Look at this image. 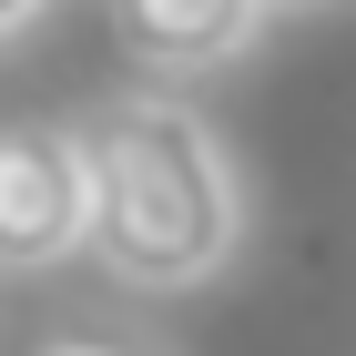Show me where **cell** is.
Instances as JSON below:
<instances>
[{
    "label": "cell",
    "instance_id": "obj_3",
    "mask_svg": "<svg viewBox=\"0 0 356 356\" xmlns=\"http://www.w3.org/2000/svg\"><path fill=\"white\" fill-rule=\"evenodd\" d=\"M265 10L275 0H112V41L153 82H204V72L254 51Z\"/></svg>",
    "mask_w": 356,
    "mask_h": 356
},
{
    "label": "cell",
    "instance_id": "obj_4",
    "mask_svg": "<svg viewBox=\"0 0 356 356\" xmlns=\"http://www.w3.org/2000/svg\"><path fill=\"white\" fill-rule=\"evenodd\" d=\"M41 356H153V346H122V336H51Z\"/></svg>",
    "mask_w": 356,
    "mask_h": 356
},
{
    "label": "cell",
    "instance_id": "obj_6",
    "mask_svg": "<svg viewBox=\"0 0 356 356\" xmlns=\"http://www.w3.org/2000/svg\"><path fill=\"white\" fill-rule=\"evenodd\" d=\"M285 10H296V0H285Z\"/></svg>",
    "mask_w": 356,
    "mask_h": 356
},
{
    "label": "cell",
    "instance_id": "obj_5",
    "mask_svg": "<svg viewBox=\"0 0 356 356\" xmlns=\"http://www.w3.org/2000/svg\"><path fill=\"white\" fill-rule=\"evenodd\" d=\"M41 10H51V0H0V41H10L21 21H41Z\"/></svg>",
    "mask_w": 356,
    "mask_h": 356
},
{
    "label": "cell",
    "instance_id": "obj_2",
    "mask_svg": "<svg viewBox=\"0 0 356 356\" xmlns=\"http://www.w3.org/2000/svg\"><path fill=\"white\" fill-rule=\"evenodd\" d=\"M92 184H82V133L61 122H0V265H61L82 254Z\"/></svg>",
    "mask_w": 356,
    "mask_h": 356
},
{
    "label": "cell",
    "instance_id": "obj_1",
    "mask_svg": "<svg viewBox=\"0 0 356 356\" xmlns=\"http://www.w3.org/2000/svg\"><path fill=\"white\" fill-rule=\"evenodd\" d=\"M82 184H92L82 245L133 296H184L224 275L245 245V184L184 92H112L82 122Z\"/></svg>",
    "mask_w": 356,
    "mask_h": 356
}]
</instances>
